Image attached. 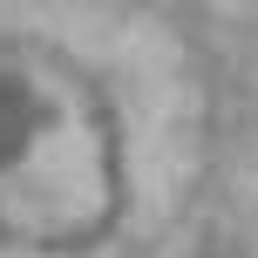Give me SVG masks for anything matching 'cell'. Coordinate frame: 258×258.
Here are the masks:
<instances>
[{
    "label": "cell",
    "mask_w": 258,
    "mask_h": 258,
    "mask_svg": "<svg viewBox=\"0 0 258 258\" xmlns=\"http://www.w3.org/2000/svg\"><path fill=\"white\" fill-rule=\"evenodd\" d=\"M41 122H48V102H41V89L21 75V68H0V177H7V170L21 163L27 150H34Z\"/></svg>",
    "instance_id": "cell-1"
}]
</instances>
